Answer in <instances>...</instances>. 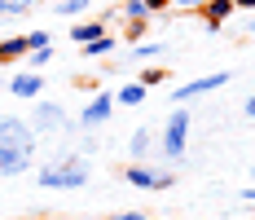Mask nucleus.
<instances>
[{
    "label": "nucleus",
    "instance_id": "obj_1",
    "mask_svg": "<svg viewBox=\"0 0 255 220\" xmlns=\"http://www.w3.org/2000/svg\"><path fill=\"white\" fill-rule=\"evenodd\" d=\"M35 159V128L18 115H0V176H22Z\"/></svg>",
    "mask_w": 255,
    "mask_h": 220
},
{
    "label": "nucleus",
    "instance_id": "obj_2",
    "mask_svg": "<svg viewBox=\"0 0 255 220\" xmlns=\"http://www.w3.org/2000/svg\"><path fill=\"white\" fill-rule=\"evenodd\" d=\"M35 181L44 190H84L88 185V163L84 159H62V163H44L35 172Z\"/></svg>",
    "mask_w": 255,
    "mask_h": 220
},
{
    "label": "nucleus",
    "instance_id": "obj_3",
    "mask_svg": "<svg viewBox=\"0 0 255 220\" xmlns=\"http://www.w3.org/2000/svg\"><path fill=\"white\" fill-rule=\"evenodd\" d=\"M158 150H163V154H167L172 163H176V159H185V150H189V106H176V110L167 115Z\"/></svg>",
    "mask_w": 255,
    "mask_h": 220
},
{
    "label": "nucleus",
    "instance_id": "obj_4",
    "mask_svg": "<svg viewBox=\"0 0 255 220\" xmlns=\"http://www.w3.org/2000/svg\"><path fill=\"white\" fill-rule=\"evenodd\" d=\"M128 185H136V190H172L176 185V172H154L145 168V163H132V168L124 172Z\"/></svg>",
    "mask_w": 255,
    "mask_h": 220
},
{
    "label": "nucleus",
    "instance_id": "obj_5",
    "mask_svg": "<svg viewBox=\"0 0 255 220\" xmlns=\"http://www.w3.org/2000/svg\"><path fill=\"white\" fill-rule=\"evenodd\" d=\"M229 84V71H216V75H203V79H189V84H180L176 93H172V101H185L189 97H207V93H216V88H225Z\"/></svg>",
    "mask_w": 255,
    "mask_h": 220
},
{
    "label": "nucleus",
    "instance_id": "obj_6",
    "mask_svg": "<svg viewBox=\"0 0 255 220\" xmlns=\"http://www.w3.org/2000/svg\"><path fill=\"white\" fill-rule=\"evenodd\" d=\"M40 93H44V75L40 71H18L9 79V97H18V101H35Z\"/></svg>",
    "mask_w": 255,
    "mask_h": 220
},
{
    "label": "nucleus",
    "instance_id": "obj_7",
    "mask_svg": "<svg viewBox=\"0 0 255 220\" xmlns=\"http://www.w3.org/2000/svg\"><path fill=\"white\" fill-rule=\"evenodd\" d=\"M110 110H115V93H97V97L79 110V123H84V128H102V123L110 119Z\"/></svg>",
    "mask_w": 255,
    "mask_h": 220
},
{
    "label": "nucleus",
    "instance_id": "obj_8",
    "mask_svg": "<svg viewBox=\"0 0 255 220\" xmlns=\"http://www.w3.org/2000/svg\"><path fill=\"white\" fill-rule=\"evenodd\" d=\"M233 13H238V4H233V0H207L203 9H198V18L207 22V31H220Z\"/></svg>",
    "mask_w": 255,
    "mask_h": 220
},
{
    "label": "nucleus",
    "instance_id": "obj_9",
    "mask_svg": "<svg viewBox=\"0 0 255 220\" xmlns=\"http://www.w3.org/2000/svg\"><path fill=\"white\" fill-rule=\"evenodd\" d=\"M106 35V18H79L75 26H71V40L75 44H93V40H102Z\"/></svg>",
    "mask_w": 255,
    "mask_h": 220
},
{
    "label": "nucleus",
    "instance_id": "obj_10",
    "mask_svg": "<svg viewBox=\"0 0 255 220\" xmlns=\"http://www.w3.org/2000/svg\"><path fill=\"white\" fill-rule=\"evenodd\" d=\"M31 128H66V115H62V106L35 101V123H31Z\"/></svg>",
    "mask_w": 255,
    "mask_h": 220
},
{
    "label": "nucleus",
    "instance_id": "obj_11",
    "mask_svg": "<svg viewBox=\"0 0 255 220\" xmlns=\"http://www.w3.org/2000/svg\"><path fill=\"white\" fill-rule=\"evenodd\" d=\"M26 53H31L26 35H4V40H0V62H22Z\"/></svg>",
    "mask_w": 255,
    "mask_h": 220
},
{
    "label": "nucleus",
    "instance_id": "obj_12",
    "mask_svg": "<svg viewBox=\"0 0 255 220\" xmlns=\"http://www.w3.org/2000/svg\"><path fill=\"white\" fill-rule=\"evenodd\" d=\"M145 93H150V88H145L141 79H136V84H119L115 101H119V106H141V101H145Z\"/></svg>",
    "mask_w": 255,
    "mask_h": 220
},
{
    "label": "nucleus",
    "instance_id": "obj_13",
    "mask_svg": "<svg viewBox=\"0 0 255 220\" xmlns=\"http://www.w3.org/2000/svg\"><path fill=\"white\" fill-rule=\"evenodd\" d=\"M150 150H154V132H150V128H136V132H132V154L145 159Z\"/></svg>",
    "mask_w": 255,
    "mask_h": 220
},
{
    "label": "nucleus",
    "instance_id": "obj_14",
    "mask_svg": "<svg viewBox=\"0 0 255 220\" xmlns=\"http://www.w3.org/2000/svg\"><path fill=\"white\" fill-rule=\"evenodd\" d=\"M88 4H93V0H57L53 9H57L62 18H84V13H88Z\"/></svg>",
    "mask_w": 255,
    "mask_h": 220
},
{
    "label": "nucleus",
    "instance_id": "obj_15",
    "mask_svg": "<svg viewBox=\"0 0 255 220\" xmlns=\"http://www.w3.org/2000/svg\"><path fill=\"white\" fill-rule=\"evenodd\" d=\"M119 13H124V22H141V18H150V13H145V0H124Z\"/></svg>",
    "mask_w": 255,
    "mask_h": 220
},
{
    "label": "nucleus",
    "instance_id": "obj_16",
    "mask_svg": "<svg viewBox=\"0 0 255 220\" xmlns=\"http://www.w3.org/2000/svg\"><path fill=\"white\" fill-rule=\"evenodd\" d=\"M163 79H167V66H141V84L145 88H158Z\"/></svg>",
    "mask_w": 255,
    "mask_h": 220
},
{
    "label": "nucleus",
    "instance_id": "obj_17",
    "mask_svg": "<svg viewBox=\"0 0 255 220\" xmlns=\"http://www.w3.org/2000/svg\"><path fill=\"white\" fill-rule=\"evenodd\" d=\"M84 53H88V57H106V53H115V40H110V35H102V40L84 44Z\"/></svg>",
    "mask_w": 255,
    "mask_h": 220
},
{
    "label": "nucleus",
    "instance_id": "obj_18",
    "mask_svg": "<svg viewBox=\"0 0 255 220\" xmlns=\"http://www.w3.org/2000/svg\"><path fill=\"white\" fill-rule=\"evenodd\" d=\"M145 31H150V18H141V22H128V26H124V35L132 40V44H141V40H145Z\"/></svg>",
    "mask_w": 255,
    "mask_h": 220
},
{
    "label": "nucleus",
    "instance_id": "obj_19",
    "mask_svg": "<svg viewBox=\"0 0 255 220\" xmlns=\"http://www.w3.org/2000/svg\"><path fill=\"white\" fill-rule=\"evenodd\" d=\"M49 57H53V44H44V49H31L22 62H26V66H49Z\"/></svg>",
    "mask_w": 255,
    "mask_h": 220
},
{
    "label": "nucleus",
    "instance_id": "obj_20",
    "mask_svg": "<svg viewBox=\"0 0 255 220\" xmlns=\"http://www.w3.org/2000/svg\"><path fill=\"white\" fill-rule=\"evenodd\" d=\"M26 9L18 4V0H0V18H22Z\"/></svg>",
    "mask_w": 255,
    "mask_h": 220
},
{
    "label": "nucleus",
    "instance_id": "obj_21",
    "mask_svg": "<svg viewBox=\"0 0 255 220\" xmlns=\"http://www.w3.org/2000/svg\"><path fill=\"white\" fill-rule=\"evenodd\" d=\"M158 53H163V44H150V40L136 44V57H158Z\"/></svg>",
    "mask_w": 255,
    "mask_h": 220
},
{
    "label": "nucleus",
    "instance_id": "obj_22",
    "mask_svg": "<svg viewBox=\"0 0 255 220\" xmlns=\"http://www.w3.org/2000/svg\"><path fill=\"white\" fill-rule=\"evenodd\" d=\"M26 44H31V49H44V44H49V31H26Z\"/></svg>",
    "mask_w": 255,
    "mask_h": 220
},
{
    "label": "nucleus",
    "instance_id": "obj_23",
    "mask_svg": "<svg viewBox=\"0 0 255 220\" xmlns=\"http://www.w3.org/2000/svg\"><path fill=\"white\" fill-rule=\"evenodd\" d=\"M163 9H172V0H145V13H163Z\"/></svg>",
    "mask_w": 255,
    "mask_h": 220
},
{
    "label": "nucleus",
    "instance_id": "obj_24",
    "mask_svg": "<svg viewBox=\"0 0 255 220\" xmlns=\"http://www.w3.org/2000/svg\"><path fill=\"white\" fill-rule=\"evenodd\" d=\"M172 4H176V9H189V13H198L207 0H172Z\"/></svg>",
    "mask_w": 255,
    "mask_h": 220
},
{
    "label": "nucleus",
    "instance_id": "obj_25",
    "mask_svg": "<svg viewBox=\"0 0 255 220\" xmlns=\"http://www.w3.org/2000/svg\"><path fill=\"white\" fill-rule=\"evenodd\" d=\"M110 220H150L145 212H119V216H110Z\"/></svg>",
    "mask_w": 255,
    "mask_h": 220
},
{
    "label": "nucleus",
    "instance_id": "obj_26",
    "mask_svg": "<svg viewBox=\"0 0 255 220\" xmlns=\"http://www.w3.org/2000/svg\"><path fill=\"white\" fill-rule=\"evenodd\" d=\"M242 115H247V119H255V97H247V101H242Z\"/></svg>",
    "mask_w": 255,
    "mask_h": 220
},
{
    "label": "nucleus",
    "instance_id": "obj_27",
    "mask_svg": "<svg viewBox=\"0 0 255 220\" xmlns=\"http://www.w3.org/2000/svg\"><path fill=\"white\" fill-rule=\"evenodd\" d=\"M233 4H238V9H251V13H255V0H233Z\"/></svg>",
    "mask_w": 255,
    "mask_h": 220
},
{
    "label": "nucleus",
    "instance_id": "obj_28",
    "mask_svg": "<svg viewBox=\"0 0 255 220\" xmlns=\"http://www.w3.org/2000/svg\"><path fill=\"white\" fill-rule=\"evenodd\" d=\"M242 198H247V203H255V185H247V190H242Z\"/></svg>",
    "mask_w": 255,
    "mask_h": 220
},
{
    "label": "nucleus",
    "instance_id": "obj_29",
    "mask_svg": "<svg viewBox=\"0 0 255 220\" xmlns=\"http://www.w3.org/2000/svg\"><path fill=\"white\" fill-rule=\"evenodd\" d=\"M18 4H22V9H31V4H35V0H18Z\"/></svg>",
    "mask_w": 255,
    "mask_h": 220
},
{
    "label": "nucleus",
    "instance_id": "obj_30",
    "mask_svg": "<svg viewBox=\"0 0 255 220\" xmlns=\"http://www.w3.org/2000/svg\"><path fill=\"white\" fill-rule=\"evenodd\" d=\"M251 185H255V168H251Z\"/></svg>",
    "mask_w": 255,
    "mask_h": 220
},
{
    "label": "nucleus",
    "instance_id": "obj_31",
    "mask_svg": "<svg viewBox=\"0 0 255 220\" xmlns=\"http://www.w3.org/2000/svg\"><path fill=\"white\" fill-rule=\"evenodd\" d=\"M251 31H255V22H251Z\"/></svg>",
    "mask_w": 255,
    "mask_h": 220
},
{
    "label": "nucleus",
    "instance_id": "obj_32",
    "mask_svg": "<svg viewBox=\"0 0 255 220\" xmlns=\"http://www.w3.org/2000/svg\"><path fill=\"white\" fill-rule=\"evenodd\" d=\"M53 4H57V0H53Z\"/></svg>",
    "mask_w": 255,
    "mask_h": 220
},
{
    "label": "nucleus",
    "instance_id": "obj_33",
    "mask_svg": "<svg viewBox=\"0 0 255 220\" xmlns=\"http://www.w3.org/2000/svg\"><path fill=\"white\" fill-rule=\"evenodd\" d=\"M84 220H88V216H84Z\"/></svg>",
    "mask_w": 255,
    "mask_h": 220
}]
</instances>
